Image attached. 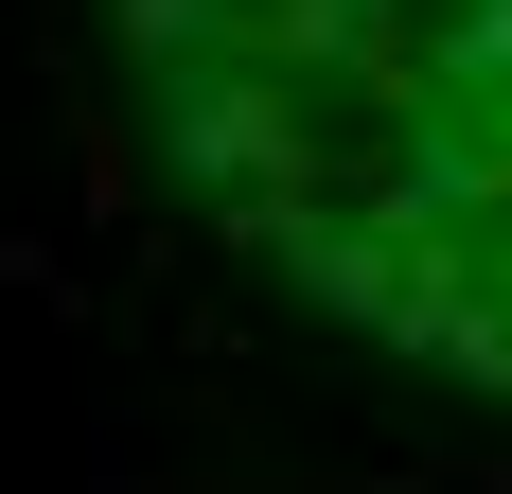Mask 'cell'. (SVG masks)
Returning <instances> with one entry per match:
<instances>
[{
	"mask_svg": "<svg viewBox=\"0 0 512 494\" xmlns=\"http://www.w3.org/2000/svg\"><path fill=\"white\" fill-rule=\"evenodd\" d=\"M124 53L230 247L512 389V0H124Z\"/></svg>",
	"mask_w": 512,
	"mask_h": 494,
	"instance_id": "1",
	"label": "cell"
}]
</instances>
